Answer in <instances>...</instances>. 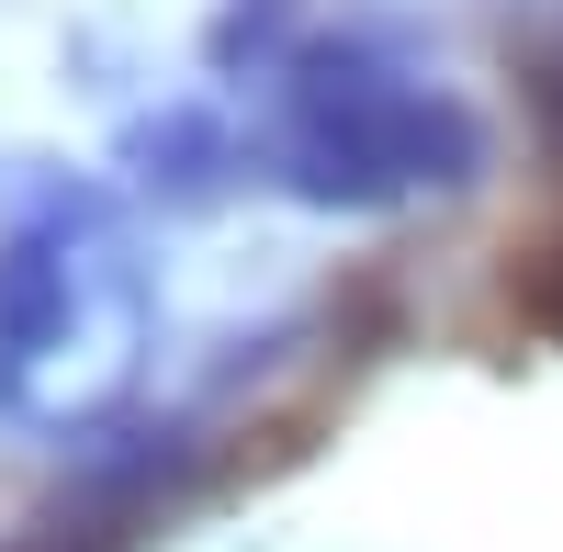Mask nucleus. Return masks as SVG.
Here are the masks:
<instances>
[{
    "instance_id": "1",
    "label": "nucleus",
    "mask_w": 563,
    "mask_h": 552,
    "mask_svg": "<svg viewBox=\"0 0 563 552\" xmlns=\"http://www.w3.org/2000/svg\"><path fill=\"white\" fill-rule=\"evenodd\" d=\"M147 260L90 169L12 158L0 169V418L23 429H113L147 373Z\"/></svg>"
},
{
    "instance_id": "2",
    "label": "nucleus",
    "mask_w": 563,
    "mask_h": 552,
    "mask_svg": "<svg viewBox=\"0 0 563 552\" xmlns=\"http://www.w3.org/2000/svg\"><path fill=\"white\" fill-rule=\"evenodd\" d=\"M496 158L485 113L417 68L395 23H339L305 34L294 68L271 79V113L249 135V180H271L305 214H395V203H451Z\"/></svg>"
},
{
    "instance_id": "3",
    "label": "nucleus",
    "mask_w": 563,
    "mask_h": 552,
    "mask_svg": "<svg viewBox=\"0 0 563 552\" xmlns=\"http://www.w3.org/2000/svg\"><path fill=\"white\" fill-rule=\"evenodd\" d=\"M113 169H124L135 203L192 214V203H214V192H238V180H249V135L225 124L214 102H147V113L113 124Z\"/></svg>"
},
{
    "instance_id": "4",
    "label": "nucleus",
    "mask_w": 563,
    "mask_h": 552,
    "mask_svg": "<svg viewBox=\"0 0 563 552\" xmlns=\"http://www.w3.org/2000/svg\"><path fill=\"white\" fill-rule=\"evenodd\" d=\"M305 12H316V0H214L203 68H214V79H282V68H294V45L316 34Z\"/></svg>"
},
{
    "instance_id": "5",
    "label": "nucleus",
    "mask_w": 563,
    "mask_h": 552,
    "mask_svg": "<svg viewBox=\"0 0 563 552\" xmlns=\"http://www.w3.org/2000/svg\"><path fill=\"white\" fill-rule=\"evenodd\" d=\"M507 68H519V102H530V135L541 158L563 169V0H541V12L507 34Z\"/></svg>"
},
{
    "instance_id": "6",
    "label": "nucleus",
    "mask_w": 563,
    "mask_h": 552,
    "mask_svg": "<svg viewBox=\"0 0 563 552\" xmlns=\"http://www.w3.org/2000/svg\"><path fill=\"white\" fill-rule=\"evenodd\" d=\"M507 316H519L530 339H552V350H563V214L541 225V238L507 249Z\"/></svg>"
}]
</instances>
